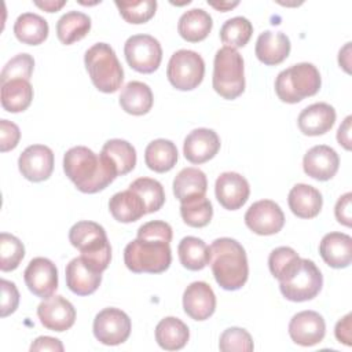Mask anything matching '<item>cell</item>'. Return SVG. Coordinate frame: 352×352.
Here are the masks:
<instances>
[{"mask_svg":"<svg viewBox=\"0 0 352 352\" xmlns=\"http://www.w3.org/2000/svg\"><path fill=\"white\" fill-rule=\"evenodd\" d=\"M172 227L162 220L147 221L138 230V238L124 249V263L135 274H161L172 261Z\"/></svg>","mask_w":352,"mask_h":352,"instance_id":"cell-1","label":"cell"},{"mask_svg":"<svg viewBox=\"0 0 352 352\" xmlns=\"http://www.w3.org/2000/svg\"><path fill=\"white\" fill-rule=\"evenodd\" d=\"M63 170L77 190L85 194L104 190L118 176L102 154H95L85 146H76L65 153Z\"/></svg>","mask_w":352,"mask_h":352,"instance_id":"cell-2","label":"cell"},{"mask_svg":"<svg viewBox=\"0 0 352 352\" xmlns=\"http://www.w3.org/2000/svg\"><path fill=\"white\" fill-rule=\"evenodd\" d=\"M213 276L224 290L241 289L249 276L248 257L243 246L232 238H217L208 246Z\"/></svg>","mask_w":352,"mask_h":352,"instance_id":"cell-3","label":"cell"},{"mask_svg":"<svg viewBox=\"0 0 352 352\" xmlns=\"http://www.w3.org/2000/svg\"><path fill=\"white\" fill-rule=\"evenodd\" d=\"M70 243L96 271L103 272L111 260V246L104 228L89 220L77 221L69 231Z\"/></svg>","mask_w":352,"mask_h":352,"instance_id":"cell-4","label":"cell"},{"mask_svg":"<svg viewBox=\"0 0 352 352\" xmlns=\"http://www.w3.org/2000/svg\"><path fill=\"white\" fill-rule=\"evenodd\" d=\"M85 69L92 84L104 94L116 92L124 81L122 66L114 50L106 43H96L85 51Z\"/></svg>","mask_w":352,"mask_h":352,"instance_id":"cell-5","label":"cell"},{"mask_svg":"<svg viewBox=\"0 0 352 352\" xmlns=\"http://www.w3.org/2000/svg\"><path fill=\"white\" fill-rule=\"evenodd\" d=\"M322 85L320 73L308 62L296 63L282 70L275 80V92L282 102L298 103L318 94Z\"/></svg>","mask_w":352,"mask_h":352,"instance_id":"cell-6","label":"cell"},{"mask_svg":"<svg viewBox=\"0 0 352 352\" xmlns=\"http://www.w3.org/2000/svg\"><path fill=\"white\" fill-rule=\"evenodd\" d=\"M213 89L224 99H235L245 91L242 55L230 47L217 50L213 60Z\"/></svg>","mask_w":352,"mask_h":352,"instance_id":"cell-7","label":"cell"},{"mask_svg":"<svg viewBox=\"0 0 352 352\" xmlns=\"http://www.w3.org/2000/svg\"><path fill=\"white\" fill-rule=\"evenodd\" d=\"M323 286L320 270L312 260L301 258L294 272L283 282H279V289L283 297L289 301L302 302L315 298Z\"/></svg>","mask_w":352,"mask_h":352,"instance_id":"cell-8","label":"cell"},{"mask_svg":"<svg viewBox=\"0 0 352 352\" xmlns=\"http://www.w3.org/2000/svg\"><path fill=\"white\" fill-rule=\"evenodd\" d=\"M205 74V62L202 56L191 50H179L172 54L166 77L169 82L179 91H191L197 88Z\"/></svg>","mask_w":352,"mask_h":352,"instance_id":"cell-9","label":"cell"},{"mask_svg":"<svg viewBox=\"0 0 352 352\" xmlns=\"http://www.w3.org/2000/svg\"><path fill=\"white\" fill-rule=\"evenodd\" d=\"M124 55L133 70L148 74L160 67L162 48L155 37L150 34H135L125 41Z\"/></svg>","mask_w":352,"mask_h":352,"instance_id":"cell-10","label":"cell"},{"mask_svg":"<svg viewBox=\"0 0 352 352\" xmlns=\"http://www.w3.org/2000/svg\"><path fill=\"white\" fill-rule=\"evenodd\" d=\"M132 323L129 316L118 308H104L96 314L92 324L95 338L104 345H118L128 340Z\"/></svg>","mask_w":352,"mask_h":352,"instance_id":"cell-11","label":"cell"},{"mask_svg":"<svg viewBox=\"0 0 352 352\" xmlns=\"http://www.w3.org/2000/svg\"><path fill=\"white\" fill-rule=\"evenodd\" d=\"M245 224L257 235H274L283 228L285 214L276 202L261 199L249 206L245 213Z\"/></svg>","mask_w":352,"mask_h":352,"instance_id":"cell-12","label":"cell"},{"mask_svg":"<svg viewBox=\"0 0 352 352\" xmlns=\"http://www.w3.org/2000/svg\"><path fill=\"white\" fill-rule=\"evenodd\" d=\"M23 279L28 289L40 298L51 297L58 289V270L45 257H34L29 261Z\"/></svg>","mask_w":352,"mask_h":352,"instance_id":"cell-13","label":"cell"},{"mask_svg":"<svg viewBox=\"0 0 352 352\" xmlns=\"http://www.w3.org/2000/svg\"><path fill=\"white\" fill-rule=\"evenodd\" d=\"M18 168L25 179L34 183L44 182L54 170V153L48 146L32 144L19 155Z\"/></svg>","mask_w":352,"mask_h":352,"instance_id":"cell-14","label":"cell"},{"mask_svg":"<svg viewBox=\"0 0 352 352\" xmlns=\"http://www.w3.org/2000/svg\"><path fill=\"white\" fill-rule=\"evenodd\" d=\"M37 316L45 329L60 333L74 324L76 309L65 297L51 296L38 304Z\"/></svg>","mask_w":352,"mask_h":352,"instance_id":"cell-15","label":"cell"},{"mask_svg":"<svg viewBox=\"0 0 352 352\" xmlns=\"http://www.w3.org/2000/svg\"><path fill=\"white\" fill-rule=\"evenodd\" d=\"M326 334V323L316 311H301L289 322L290 338L301 346H312L319 344Z\"/></svg>","mask_w":352,"mask_h":352,"instance_id":"cell-16","label":"cell"},{"mask_svg":"<svg viewBox=\"0 0 352 352\" xmlns=\"http://www.w3.org/2000/svg\"><path fill=\"white\" fill-rule=\"evenodd\" d=\"M214 194L224 209L236 210L246 204L250 187L242 175L236 172H224L216 179Z\"/></svg>","mask_w":352,"mask_h":352,"instance_id":"cell-17","label":"cell"},{"mask_svg":"<svg viewBox=\"0 0 352 352\" xmlns=\"http://www.w3.org/2000/svg\"><path fill=\"white\" fill-rule=\"evenodd\" d=\"M220 150L219 135L209 128L191 131L183 143V153L191 164H204L212 160Z\"/></svg>","mask_w":352,"mask_h":352,"instance_id":"cell-18","label":"cell"},{"mask_svg":"<svg viewBox=\"0 0 352 352\" xmlns=\"http://www.w3.org/2000/svg\"><path fill=\"white\" fill-rule=\"evenodd\" d=\"M338 166L340 157L337 151L326 144L311 147L302 158L304 172L309 177L320 182L330 180L337 173Z\"/></svg>","mask_w":352,"mask_h":352,"instance_id":"cell-19","label":"cell"},{"mask_svg":"<svg viewBox=\"0 0 352 352\" xmlns=\"http://www.w3.org/2000/svg\"><path fill=\"white\" fill-rule=\"evenodd\" d=\"M183 308L194 320L209 319L216 309V296L212 287L202 280L190 283L183 293Z\"/></svg>","mask_w":352,"mask_h":352,"instance_id":"cell-20","label":"cell"},{"mask_svg":"<svg viewBox=\"0 0 352 352\" xmlns=\"http://www.w3.org/2000/svg\"><path fill=\"white\" fill-rule=\"evenodd\" d=\"M65 276L67 287L77 296L92 294L102 282V272L96 271L81 256L69 261Z\"/></svg>","mask_w":352,"mask_h":352,"instance_id":"cell-21","label":"cell"},{"mask_svg":"<svg viewBox=\"0 0 352 352\" xmlns=\"http://www.w3.org/2000/svg\"><path fill=\"white\" fill-rule=\"evenodd\" d=\"M336 122V110L324 102L314 103L298 114L297 124L300 131L307 136H319L331 129Z\"/></svg>","mask_w":352,"mask_h":352,"instance_id":"cell-22","label":"cell"},{"mask_svg":"<svg viewBox=\"0 0 352 352\" xmlns=\"http://www.w3.org/2000/svg\"><path fill=\"white\" fill-rule=\"evenodd\" d=\"M290 48V40L285 33L265 30L257 37L254 54L264 65L275 66L289 56Z\"/></svg>","mask_w":352,"mask_h":352,"instance_id":"cell-23","label":"cell"},{"mask_svg":"<svg viewBox=\"0 0 352 352\" xmlns=\"http://www.w3.org/2000/svg\"><path fill=\"white\" fill-rule=\"evenodd\" d=\"M319 253L331 268H346L352 261V238L344 232H329L319 243Z\"/></svg>","mask_w":352,"mask_h":352,"instance_id":"cell-24","label":"cell"},{"mask_svg":"<svg viewBox=\"0 0 352 352\" xmlns=\"http://www.w3.org/2000/svg\"><path fill=\"white\" fill-rule=\"evenodd\" d=\"M287 204L294 216L300 219H312L322 210L323 198L319 190L314 186L298 183L289 191Z\"/></svg>","mask_w":352,"mask_h":352,"instance_id":"cell-25","label":"cell"},{"mask_svg":"<svg viewBox=\"0 0 352 352\" xmlns=\"http://www.w3.org/2000/svg\"><path fill=\"white\" fill-rule=\"evenodd\" d=\"M121 109L132 116L147 114L153 107L151 88L142 81H129L120 94Z\"/></svg>","mask_w":352,"mask_h":352,"instance_id":"cell-26","label":"cell"},{"mask_svg":"<svg viewBox=\"0 0 352 352\" xmlns=\"http://www.w3.org/2000/svg\"><path fill=\"white\" fill-rule=\"evenodd\" d=\"M111 216L120 223H132L147 214L142 198L132 190L116 192L109 201Z\"/></svg>","mask_w":352,"mask_h":352,"instance_id":"cell-27","label":"cell"},{"mask_svg":"<svg viewBox=\"0 0 352 352\" xmlns=\"http://www.w3.org/2000/svg\"><path fill=\"white\" fill-rule=\"evenodd\" d=\"M213 26L212 16L202 8L186 11L177 23L179 34L188 43H198L208 37Z\"/></svg>","mask_w":352,"mask_h":352,"instance_id":"cell-28","label":"cell"},{"mask_svg":"<svg viewBox=\"0 0 352 352\" xmlns=\"http://www.w3.org/2000/svg\"><path fill=\"white\" fill-rule=\"evenodd\" d=\"M208 188L206 175L198 168H184L182 169L173 180V194L182 202L188 199L204 197Z\"/></svg>","mask_w":352,"mask_h":352,"instance_id":"cell-29","label":"cell"},{"mask_svg":"<svg viewBox=\"0 0 352 352\" xmlns=\"http://www.w3.org/2000/svg\"><path fill=\"white\" fill-rule=\"evenodd\" d=\"M190 338L187 324L175 316L161 319L155 327V341L165 351L182 349Z\"/></svg>","mask_w":352,"mask_h":352,"instance_id":"cell-30","label":"cell"},{"mask_svg":"<svg viewBox=\"0 0 352 352\" xmlns=\"http://www.w3.org/2000/svg\"><path fill=\"white\" fill-rule=\"evenodd\" d=\"M48 22L34 12L21 14L14 23L15 37L28 45H38L48 37Z\"/></svg>","mask_w":352,"mask_h":352,"instance_id":"cell-31","label":"cell"},{"mask_svg":"<svg viewBox=\"0 0 352 352\" xmlns=\"http://www.w3.org/2000/svg\"><path fill=\"white\" fill-rule=\"evenodd\" d=\"M146 165L158 173L170 170L177 162V148L172 140L155 139L144 150Z\"/></svg>","mask_w":352,"mask_h":352,"instance_id":"cell-32","label":"cell"},{"mask_svg":"<svg viewBox=\"0 0 352 352\" xmlns=\"http://www.w3.org/2000/svg\"><path fill=\"white\" fill-rule=\"evenodd\" d=\"M100 154L114 166L118 176L129 173L136 165V150L135 147L122 139L107 140Z\"/></svg>","mask_w":352,"mask_h":352,"instance_id":"cell-33","label":"cell"},{"mask_svg":"<svg viewBox=\"0 0 352 352\" xmlns=\"http://www.w3.org/2000/svg\"><path fill=\"white\" fill-rule=\"evenodd\" d=\"M89 30L91 18L81 11H67L56 22V36L66 45L84 38Z\"/></svg>","mask_w":352,"mask_h":352,"instance_id":"cell-34","label":"cell"},{"mask_svg":"<svg viewBox=\"0 0 352 352\" xmlns=\"http://www.w3.org/2000/svg\"><path fill=\"white\" fill-rule=\"evenodd\" d=\"M33 100V87L28 80H11L1 85V106L8 113L26 110Z\"/></svg>","mask_w":352,"mask_h":352,"instance_id":"cell-35","label":"cell"},{"mask_svg":"<svg viewBox=\"0 0 352 352\" xmlns=\"http://www.w3.org/2000/svg\"><path fill=\"white\" fill-rule=\"evenodd\" d=\"M182 265L190 271H201L208 265L209 252L206 243L197 236H184L177 246Z\"/></svg>","mask_w":352,"mask_h":352,"instance_id":"cell-36","label":"cell"},{"mask_svg":"<svg viewBox=\"0 0 352 352\" xmlns=\"http://www.w3.org/2000/svg\"><path fill=\"white\" fill-rule=\"evenodd\" d=\"M129 190L135 191L143 201L147 213L160 210L165 202L162 184L151 177H139L129 184Z\"/></svg>","mask_w":352,"mask_h":352,"instance_id":"cell-37","label":"cell"},{"mask_svg":"<svg viewBox=\"0 0 352 352\" xmlns=\"http://www.w3.org/2000/svg\"><path fill=\"white\" fill-rule=\"evenodd\" d=\"M253 33L252 22L245 16H234L227 19L220 29V38L226 47L239 48L248 44Z\"/></svg>","mask_w":352,"mask_h":352,"instance_id":"cell-38","label":"cell"},{"mask_svg":"<svg viewBox=\"0 0 352 352\" xmlns=\"http://www.w3.org/2000/svg\"><path fill=\"white\" fill-rule=\"evenodd\" d=\"M180 216L187 226L201 228L210 223L213 216V206L205 195L197 197L186 202H182Z\"/></svg>","mask_w":352,"mask_h":352,"instance_id":"cell-39","label":"cell"},{"mask_svg":"<svg viewBox=\"0 0 352 352\" xmlns=\"http://www.w3.org/2000/svg\"><path fill=\"white\" fill-rule=\"evenodd\" d=\"M301 257L289 246H279L270 253L268 267L271 274L279 280H286L300 264Z\"/></svg>","mask_w":352,"mask_h":352,"instance_id":"cell-40","label":"cell"},{"mask_svg":"<svg viewBox=\"0 0 352 352\" xmlns=\"http://www.w3.org/2000/svg\"><path fill=\"white\" fill-rule=\"evenodd\" d=\"M25 257L23 243L8 232L0 234V270L3 272L14 271Z\"/></svg>","mask_w":352,"mask_h":352,"instance_id":"cell-41","label":"cell"},{"mask_svg":"<svg viewBox=\"0 0 352 352\" xmlns=\"http://www.w3.org/2000/svg\"><path fill=\"white\" fill-rule=\"evenodd\" d=\"M116 6L120 11V15L128 23H146L150 21L157 10L155 0H143V1H116Z\"/></svg>","mask_w":352,"mask_h":352,"instance_id":"cell-42","label":"cell"},{"mask_svg":"<svg viewBox=\"0 0 352 352\" xmlns=\"http://www.w3.org/2000/svg\"><path fill=\"white\" fill-rule=\"evenodd\" d=\"M253 348L252 336L241 327L226 329L219 340V349L221 352H250Z\"/></svg>","mask_w":352,"mask_h":352,"instance_id":"cell-43","label":"cell"},{"mask_svg":"<svg viewBox=\"0 0 352 352\" xmlns=\"http://www.w3.org/2000/svg\"><path fill=\"white\" fill-rule=\"evenodd\" d=\"M34 69V59L29 54H18L11 58L1 70L0 74V84H6L11 80H28L30 78Z\"/></svg>","mask_w":352,"mask_h":352,"instance_id":"cell-44","label":"cell"},{"mask_svg":"<svg viewBox=\"0 0 352 352\" xmlns=\"http://www.w3.org/2000/svg\"><path fill=\"white\" fill-rule=\"evenodd\" d=\"M1 286V318L14 314L19 304V292L14 282L7 279L0 280Z\"/></svg>","mask_w":352,"mask_h":352,"instance_id":"cell-45","label":"cell"},{"mask_svg":"<svg viewBox=\"0 0 352 352\" xmlns=\"http://www.w3.org/2000/svg\"><path fill=\"white\" fill-rule=\"evenodd\" d=\"M21 139V131L16 124L1 120L0 121V150L3 153L15 148Z\"/></svg>","mask_w":352,"mask_h":352,"instance_id":"cell-46","label":"cell"},{"mask_svg":"<svg viewBox=\"0 0 352 352\" xmlns=\"http://www.w3.org/2000/svg\"><path fill=\"white\" fill-rule=\"evenodd\" d=\"M352 194L346 192L342 197L338 198L336 208H334V214L338 223H341L345 227H351L352 224Z\"/></svg>","mask_w":352,"mask_h":352,"instance_id":"cell-47","label":"cell"},{"mask_svg":"<svg viewBox=\"0 0 352 352\" xmlns=\"http://www.w3.org/2000/svg\"><path fill=\"white\" fill-rule=\"evenodd\" d=\"M351 318H352V315H351V314H346L342 319H340V320L337 322L336 330H334L336 338H337L340 342H342V344H345V345H348V346H351V344H352V342H351V341H352Z\"/></svg>","mask_w":352,"mask_h":352,"instance_id":"cell-48","label":"cell"},{"mask_svg":"<svg viewBox=\"0 0 352 352\" xmlns=\"http://www.w3.org/2000/svg\"><path fill=\"white\" fill-rule=\"evenodd\" d=\"M30 351H54V352H62L63 351V344L54 337L48 336H41L37 337L33 344L30 345Z\"/></svg>","mask_w":352,"mask_h":352,"instance_id":"cell-49","label":"cell"},{"mask_svg":"<svg viewBox=\"0 0 352 352\" xmlns=\"http://www.w3.org/2000/svg\"><path fill=\"white\" fill-rule=\"evenodd\" d=\"M351 120H352V117L348 116L344 120V122L340 125L338 132H337V142L345 150H351Z\"/></svg>","mask_w":352,"mask_h":352,"instance_id":"cell-50","label":"cell"},{"mask_svg":"<svg viewBox=\"0 0 352 352\" xmlns=\"http://www.w3.org/2000/svg\"><path fill=\"white\" fill-rule=\"evenodd\" d=\"M34 4L40 8H43L47 12H56L58 10H60L66 4V1L65 0H62V1L48 0V1H34Z\"/></svg>","mask_w":352,"mask_h":352,"instance_id":"cell-51","label":"cell"},{"mask_svg":"<svg viewBox=\"0 0 352 352\" xmlns=\"http://www.w3.org/2000/svg\"><path fill=\"white\" fill-rule=\"evenodd\" d=\"M349 55H351V43H346L345 47L342 50H340V54H338V63L340 66L344 67V70L346 73H349Z\"/></svg>","mask_w":352,"mask_h":352,"instance_id":"cell-52","label":"cell"},{"mask_svg":"<svg viewBox=\"0 0 352 352\" xmlns=\"http://www.w3.org/2000/svg\"><path fill=\"white\" fill-rule=\"evenodd\" d=\"M212 7L220 10V11H227L235 6H238V1H234V3H212V1H208Z\"/></svg>","mask_w":352,"mask_h":352,"instance_id":"cell-53","label":"cell"}]
</instances>
